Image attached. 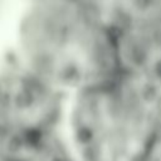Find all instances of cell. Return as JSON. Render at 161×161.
Instances as JSON below:
<instances>
[{"instance_id": "cell-2", "label": "cell", "mask_w": 161, "mask_h": 161, "mask_svg": "<svg viewBox=\"0 0 161 161\" xmlns=\"http://www.w3.org/2000/svg\"><path fill=\"white\" fill-rule=\"evenodd\" d=\"M25 24L28 68L70 94L122 73L113 28L67 0H38Z\"/></svg>"}, {"instance_id": "cell-3", "label": "cell", "mask_w": 161, "mask_h": 161, "mask_svg": "<svg viewBox=\"0 0 161 161\" xmlns=\"http://www.w3.org/2000/svg\"><path fill=\"white\" fill-rule=\"evenodd\" d=\"M148 161H161V121L158 125V130L153 141V146H152Z\"/></svg>"}, {"instance_id": "cell-1", "label": "cell", "mask_w": 161, "mask_h": 161, "mask_svg": "<svg viewBox=\"0 0 161 161\" xmlns=\"http://www.w3.org/2000/svg\"><path fill=\"white\" fill-rule=\"evenodd\" d=\"M161 121V88L127 73L68 97L64 137L74 161H148Z\"/></svg>"}]
</instances>
